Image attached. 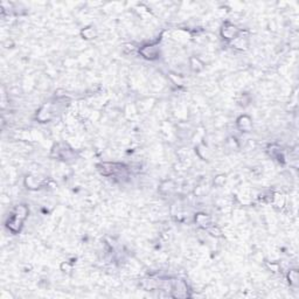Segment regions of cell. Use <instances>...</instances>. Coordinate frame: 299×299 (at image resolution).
Wrapping results in <instances>:
<instances>
[{"instance_id": "obj_1", "label": "cell", "mask_w": 299, "mask_h": 299, "mask_svg": "<svg viewBox=\"0 0 299 299\" xmlns=\"http://www.w3.org/2000/svg\"><path fill=\"white\" fill-rule=\"evenodd\" d=\"M238 126L242 129V130H249L251 127V122H250V118L247 117V116H243L241 118L238 119Z\"/></svg>"}, {"instance_id": "obj_3", "label": "cell", "mask_w": 299, "mask_h": 299, "mask_svg": "<svg viewBox=\"0 0 299 299\" xmlns=\"http://www.w3.org/2000/svg\"><path fill=\"white\" fill-rule=\"evenodd\" d=\"M196 221H198V223L201 224V225H207V224L209 223V218L208 216H206V215H203V214H199L198 216H196Z\"/></svg>"}, {"instance_id": "obj_4", "label": "cell", "mask_w": 299, "mask_h": 299, "mask_svg": "<svg viewBox=\"0 0 299 299\" xmlns=\"http://www.w3.org/2000/svg\"><path fill=\"white\" fill-rule=\"evenodd\" d=\"M61 268H62V270H67V272H69L71 270V267L69 265L68 263H63L62 265H61Z\"/></svg>"}, {"instance_id": "obj_2", "label": "cell", "mask_w": 299, "mask_h": 299, "mask_svg": "<svg viewBox=\"0 0 299 299\" xmlns=\"http://www.w3.org/2000/svg\"><path fill=\"white\" fill-rule=\"evenodd\" d=\"M289 280H290V283L292 285H297V283H298V272L296 270L290 271V274H289Z\"/></svg>"}]
</instances>
